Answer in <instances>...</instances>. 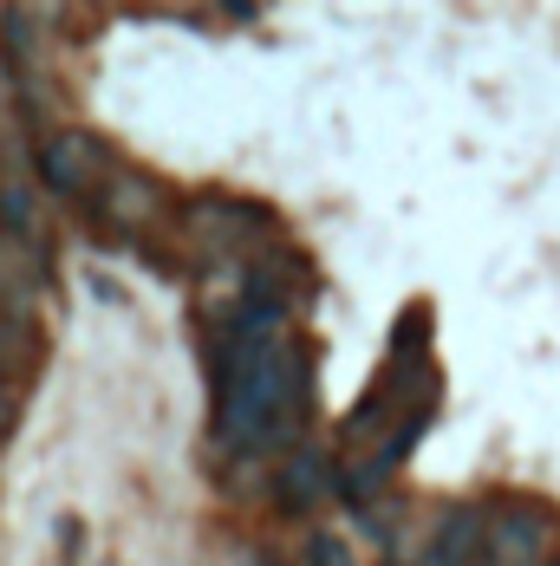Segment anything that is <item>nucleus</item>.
Instances as JSON below:
<instances>
[{
  "label": "nucleus",
  "mask_w": 560,
  "mask_h": 566,
  "mask_svg": "<svg viewBox=\"0 0 560 566\" xmlns=\"http://www.w3.org/2000/svg\"><path fill=\"white\" fill-rule=\"evenodd\" d=\"M307 417V352L287 306H241L216 339V437L222 450H287Z\"/></svg>",
  "instance_id": "obj_1"
},
{
  "label": "nucleus",
  "mask_w": 560,
  "mask_h": 566,
  "mask_svg": "<svg viewBox=\"0 0 560 566\" xmlns=\"http://www.w3.org/2000/svg\"><path fill=\"white\" fill-rule=\"evenodd\" d=\"M183 228L203 254H261L255 241L268 234V209L228 202V196H196V202H183Z\"/></svg>",
  "instance_id": "obj_2"
},
{
  "label": "nucleus",
  "mask_w": 560,
  "mask_h": 566,
  "mask_svg": "<svg viewBox=\"0 0 560 566\" xmlns=\"http://www.w3.org/2000/svg\"><path fill=\"white\" fill-rule=\"evenodd\" d=\"M548 541H554V521L528 502L489 514V547H483V566H541L548 560Z\"/></svg>",
  "instance_id": "obj_3"
},
{
  "label": "nucleus",
  "mask_w": 560,
  "mask_h": 566,
  "mask_svg": "<svg viewBox=\"0 0 560 566\" xmlns=\"http://www.w3.org/2000/svg\"><path fill=\"white\" fill-rule=\"evenodd\" d=\"M105 176V144L85 137V130H53L40 144V182L53 196H79V189H98Z\"/></svg>",
  "instance_id": "obj_4"
},
{
  "label": "nucleus",
  "mask_w": 560,
  "mask_h": 566,
  "mask_svg": "<svg viewBox=\"0 0 560 566\" xmlns=\"http://www.w3.org/2000/svg\"><path fill=\"white\" fill-rule=\"evenodd\" d=\"M98 216H105L117 234H144V228L164 216V189H157V176L112 170L105 176V196H98Z\"/></svg>",
  "instance_id": "obj_5"
},
{
  "label": "nucleus",
  "mask_w": 560,
  "mask_h": 566,
  "mask_svg": "<svg viewBox=\"0 0 560 566\" xmlns=\"http://www.w3.org/2000/svg\"><path fill=\"white\" fill-rule=\"evenodd\" d=\"M40 286H46L40 248L0 228V313H7V319H27V313L40 306Z\"/></svg>",
  "instance_id": "obj_6"
},
{
  "label": "nucleus",
  "mask_w": 560,
  "mask_h": 566,
  "mask_svg": "<svg viewBox=\"0 0 560 566\" xmlns=\"http://www.w3.org/2000/svg\"><path fill=\"white\" fill-rule=\"evenodd\" d=\"M483 547H489V509L456 502L431 534V566H483Z\"/></svg>",
  "instance_id": "obj_7"
},
{
  "label": "nucleus",
  "mask_w": 560,
  "mask_h": 566,
  "mask_svg": "<svg viewBox=\"0 0 560 566\" xmlns=\"http://www.w3.org/2000/svg\"><path fill=\"white\" fill-rule=\"evenodd\" d=\"M280 502L287 509H313L320 495H326V455H313V450H287L280 455Z\"/></svg>",
  "instance_id": "obj_8"
},
{
  "label": "nucleus",
  "mask_w": 560,
  "mask_h": 566,
  "mask_svg": "<svg viewBox=\"0 0 560 566\" xmlns=\"http://www.w3.org/2000/svg\"><path fill=\"white\" fill-rule=\"evenodd\" d=\"M33 352H40V339H33V326L27 319H7L0 313V385L13 391L27 371H33Z\"/></svg>",
  "instance_id": "obj_9"
},
{
  "label": "nucleus",
  "mask_w": 560,
  "mask_h": 566,
  "mask_svg": "<svg viewBox=\"0 0 560 566\" xmlns=\"http://www.w3.org/2000/svg\"><path fill=\"white\" fill-rule=\"evenodd\" d=\"M307 566H359V560L345 554V541H333V534H313V547H307Z\"/></svg>",
  "instance_id": "obj_10"
},
{
  "label": "nucleus",
  "mask_w": 560,
  "mask_h": 566,
  "mask_svg": "<svg viewBox=\"0 0 560 566\" xmlns=\"http://www.w3.org/2000/svg\"><path fill=\"white\" fill-rule=\"evenodd\" d=\"M13 417H20V410H13V391H7V385H0V437H7V430H13Z\"/></svg>",
  "instance_id": "obj_11"
}]
</instances>
